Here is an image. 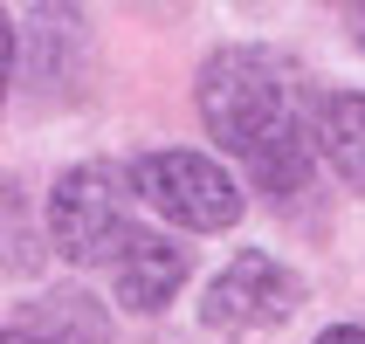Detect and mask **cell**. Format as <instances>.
<instances>
[{
    "instance_id": "obj_1",
    "label": "cell",
    "mask_w": 365,
    "mask_h": 344,
    "mask_svg": "<svg viewBox=\"0 0 365 344\" xmlns=\"http://www.w3.org/2000/svg\"><path fill=\"white\" fill-rule=\"evenodd\" d=\"M193 103H200L207 138L221 152H235V159H248L269 131L289 124V62L262 41H227L200 62Z\"/></svg>"
},
{
    "instance_id": "obj_2",
    "label": "cell",
    "mask_w": 365,
    "mask_h": 344,
    "mask_svg": "<svg viewBox=\"0 0 365 344\" xmlns=\"http://www.w3.org/2000/svg\"><path fill=\"white\" fill-rule=\"evenodd\" d=\"M41 234L76 269L118 262V248L131 241V186H124V172L103 159L62 165L48 179V193H41Z\"/></svg>"
},
{
    "instance_id": "obj_3",
    "label": "cell",
    "mask_w": 365,
    "mask_h": 344,
    "mask_svg": "<svg viewBox=\"0 0 365 344\" xmlns=\"http://www.w3.org/2000/svg\"><path fill=\"white\" fill-rule=\"evenodd\" d=\"M124 186L138 193L159 221H173L180 234H227L242 221V186L221 159L207 152H186V145H159V152H138Z\"/></svg>"
},
{
    "instance_id": "obj_4",
    "label": "cell",
    "mask_w": 365,
    "mask_h": 344,
    "mask_svg": "<svg viewBox=\"0 0 365 344\" xmlns=\"http://www.w3.org/2000/svg\"><path fill=\"white\" fill-rule=\"evenodd\" d=\"M304 303V276L269 255V248H242L235 262L207 283L200 296V324L214 338H248V330H269V324H289Z\"/></svg>"
},
{
    "instance_id": "obj_5",
    "label": "cell",
    "mask_w": 365,
    "mask_h": 344,
    "mask_svg": "<svg viewBox=\"0 0 365 344\" xmlns=\"http://www.w3.org/2000/svg\"><path fill=\"white\" fill-rule=\"evenodd\" d=\"M186 276H193V248H180L173 234H159V227H131V241H124L118 262H110V289H118V303L131 310V317H159L186 289Z\"/></svg>"
},
{
    "instance_id": "obj_6",
    "label": "cell",
    "mask_w": 365,
    "mask_h": 344,
    "mask_svg": "<svg viewBox=\"0 0 365 344\" xmlns=\"http://www.w3.org/2000/svg\"><path fill=\"white\" fill-rule=\"evenodd\" d=\"M310 145L331 159V172L365 200V90H331L317 97V131Z\"/></svg>"
},
{
    "instance_id": "obj_7",
    "label": "cell",
    "mask_w": 365,
    "mask_h": 344,
    "mask_svg": "<svg viewBox=\"0 0 365 344\" xmlns=\"http://www.w3.org/2000/svg\"><path fill=\"white\" fill-rule=\"evenodd\" d=\"M310 159H317V145H310L304 124L289 118L283 131H269L242 165H248V186H255V193H269V200H297V193L310 186Z\"/></svg>"
},
{
    "instance_id": "obj_8",
    "label": "cell",
    "mask_w": 365,
    "mask_h": 344,
    "mask_svg": "<svg viewBox=\"0 0 365 344\" xmlns=\"http://www.w3.org/2000/svg\"><path fill=\"white\" fill-rule=\"evenodd\" d=\"M21 330H35L48 344H110V324H103L97 296H83V289H56V296H35Z\"/></svg>"
},
{
    "instance_id": "obj_9",
    "label": "cell",
    "mask_w": 365,
    "mask_h": 344,
    "mask_svg": "<svg viewBox=\"0 0 365 344\" xmlns=\"http://www.w3.org/2000/svg\"><path fill=\"white\" fill-rule=\"evenodd\" d=\"M14 56H21V28H14V14L0 7V110H7V90H14Z\"/></svg>"
},
{
    "instance_id": "obj_10",
    "label": "cell",
    "mask_w": 365,
    "mask_h": 344,
    "mask_svg": "<svg viewBox=\"0 0 365 344\" xmlns=\"http://www.w3.org/2000/svg\"><path fill=\"white\" fill-rule=\"evenodd\" d=\"M317 344H365V324H331L317 330Z\"/></svg>"
},
{
    "instance_id": "obj_11",
    "label": "cell",
    "mask_w": 365,
    "mask_h": 344,
    "mask_svg": "<svg viewBox=\"0 0 365 344\" xmlns=\"http://www.w3.org/2000/svg\"><path fill=\"white\" fill-rule=\"evenodd\" d=\"M345 28H351V48H365V7H345Z\"/></svg>"
},
{
    "instance_id": "obj_12",
    "label": "cell",
    "mask_w": 365,
    "mask_h": 344,
    "mask_svg": "<svg viewBox=\"0 0 365 344\" xmlns=\"http://www.w3.org/2000/svg\"><path fill=\"white\" fill-rule=\"evenodd\" d=\"M0 344H48V338H35V330H21V324H7V330H0Z\"/></svg>"
}]
</instances>
